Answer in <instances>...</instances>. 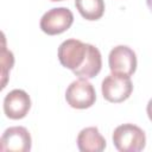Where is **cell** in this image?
Listing matches in <instances>:
<instances>
[{
  "label": "cell",
  "instance_id": "6da1fadb",
  "mask_svg": "<svg viewBox=\"0 0 152 152\" xmlns=\"http://www.w3.org/2000/svg\"><path fill=\"white\" fill-rule=\"evenodd\" d=\"M59 63L81 78L95 77L102 68L100 50L78 39H66L58 48Z\"/></svg>",
  "mask_w": 152,
  "mask_h": 152
},
{
  "label": "cell",
  "instance_id": "7a4b0ae2",
  "mask_svg": "<svg viewBox=\"0 0 152 152\" xmlns=\"http://www.w3.org/2000/svg\"><path fill=\"white\" fill-rule=\"evenodd\" d=\"M115 148L120 152H139L145 148V132L137 125L124 124L118 126L112 135Z\"/></svg>",
  "mask_w": 152,
  "mask_h": 152
},
{
  "label": "cell",
  "instance_id": "3957f363",
  "mask_svg": "<svg viewBox=\"0 0 152 152\" xmlns=\"http://www.w3.org/2000/svg\"><path fill=\"white\" fill-rule=\"evenodd\" d=\"M65 100L68 104L75 109H87L96 101V93L93 84L87 78L72 81L65 90Z\"/></svg>",
  "mask_w": 152,
  "mask_h": 152
},
{
  "label": "cell",
  "instance_id": "277c9868",
  "mask_svg": "<svg viewBox=\"0 0 152 152\" xmlns=\"http://www.w3.org/2000/svg\"><path fill=\"white\" fill-rule=\"evenodd\" d=\"M101 91L103 99L107 100L108 102H113V103L124 102L131 96L133 91V84L131 77L121 76L116 74H109L102 81Z\"/></svg>",
  "mask_w": 152,
  "mask_h": 152
},
{
  "label": "cell",
  "instance_id": "5b68a950",
  "mask_svg": "<svg viewBox=\"0 0 152 152\" xmlns=\"http://www.w3.org/2000/svg\"><path fill=\"white\" fill-rule=\"evenodd\" d=\"M74 23V14L66 7H55L45 12L40 19L42 31L49 36H56L65 32Z\"/></svg>",
  "mask_w": 152,
  "mask_h": 152
},
{
  "label": "cell",
  "instance_id": "8992f818",
  "mask_svg": "<svg viewBox=\"0 0 152 152\" xmlns=\"http://www.w3.org/2000/svg\"><path fill=\"white\" fill-rule=\"evenodd\" d=\"M108 64L112 74L131 77L137 69V55L129 46L118 45L110 50Z\"/></svg>",
  "mask_w": 152,
  "mask_h": 152
},
{
  "label": "cell",
  "instance_id": "52a82bcc",
  "mask_svg": "<svg viewBox=\"0 0 152 152\" xmlns=\"http://www.w3.org/2000/svg\"><path fill=\"white\" fill-rule=\"evenodd\" d=\"M32 146V138L30 132L23 126H13L7 128L0 139L1 151L28 152Z\"/></svg>",
  "mask_w": 152,
  "mask_h": 152
},
{
  "label": "cell",
  "instance_id": "ba28073f",
  "mask_svg": "<svg viewBox=\"0 0 152 152\" xmlns=\"http://www.w3.org/2000/svg\"><path fill=\"white\" fill-rule=\"evenodd\" d=\"M31 108V99L23 89L11 90L4 99V113L12 120H19L27 115Z\"/></svg>",
  "mask_w": 152,
  "mask_h": 152
},
{
  "label": "cell",
  "instance_id": "9c48e42d",
  "mask_svg": "<svg viewBox=\"0 0 152 152\" xmlns=\"http://www.w3.org/2000/svg\"><path fill=\"white\" fill-rule=\"evenodd\" d=\"M77 147L81 152H101L106 148V140L97 127H86L77 135Z\"/></svg>",
  "mask_w": 152,
  "mask_h": 152
},
{
  "label": "cell",
  "instance_id": "30bf717a",
  "mask_svg": "<svg viewBox=\"0 0 152 152\" xmlns=\"http://www.w3.org/2000/svg\"><path fill=\"white\" fill-rule=\"evenodd\" d=\"M75 6L86 20H99L104 13L103 0H75Z\"/></svg>",
  "mask_w": 152,
  "mask_h": 152
},
{
  "label": "cell",
  "instance_id": "8fae6325",
  "mask_svg": "<svg viewBox=\"0 0 152 152\" xmlns=\"http://www.w3.org/2000/svg\"><path fill=\"white\" fill-rule=\"evenodd\" d=\"M14 64V57H13V53L11 51H8L6 49V45H5V39H4V46H2V51H1V89H4L6 87V82H7V78H8V72L10 70L12 69Z\"/></svg>",
  "mask_w": 152,
  "mask_h": 152
},
{
  "label": "cell",
  "instance_id": "7c38bea8",
  "mask_svg": "<svg viewBox=\"0 0 152 152\" xmlns=\"http://www.w3.org/2000/svg\"><path fill=\"white\" fill-rule=\"evenodd\" d=\"M146 113H147L148 119L152 121V99L147 102V106H146Z\"/></svg>",
  "mask_w": 152,
  "mask_h": 152
},
{
  "label": "cell",
  "instance_id": "4fadbf2b",
  "mask_svg": "<svg viewBox=\"0 0 152 152\" xmlns=\"http://www.w3.org/2000/svg\"><path fill=\"white\" fill-rule=\"evenodd\" d=\"M146 5H147L148 10L152 12V0H146Z\"/></svg>",
  "mask_w": 152,
  "mask_h": 152
},
{
  "label": "cell",
  "instance_id": "5bb4252c",
  "mask_svg": "<svg viewBox=\"0 0 152 152\" xmlns=\"http://www.w3.org/2000/svg\"><path fill=\"white\" fill-rule=\"evenodd\" d=\"M51 1H63V0H51Z\"/></svg>",
  "mask_w": 152,
  "mask_h": 152
}]
</instances>
